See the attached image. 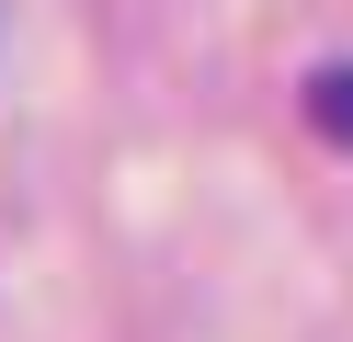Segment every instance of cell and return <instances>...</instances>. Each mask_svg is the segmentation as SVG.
<instances>
[{"instance_id": "1", "label": "cell", "mask_w": 353, "mask_h": 342, "mask_svg": "<svg viewBox=\"0 0 353 342\" xmlns=\"http://www.w3.org/2000/svg\"><path fill=\"white\" fill-rule=\"evenodd\" d=\"M307 114H319L330 137H353V68H319V80H307Z\"/></svg>"}]
</instances>
